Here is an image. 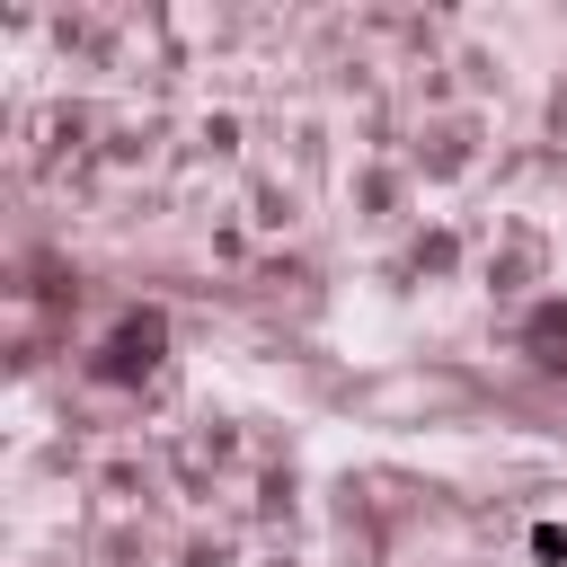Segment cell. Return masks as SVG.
<instances>
[{"instance_id": "3957f363", "label": "cell", "mask_w": 567, "mask_h": 567, "mask_svg": "<svg viewBox=\"0 0 567 567\" xmlns=\"http://www.w3.org/2000/svg\"><path fill=\"white\" fill-rule=\"evenodd\" d=\"M532 558L558 567V558H567V523H532Z\"/></svg>"}, {"instance_id": "7a4b0ae2", "label": "cell", "mask_w": 567, "mask_h": 567, "mask_svg": "<svg viewBox=\"0 0 567 567\" xmlns=\"http://www.w3.org/2000/svg\"><path fill=\"white\" fill-rule=\"evenodd\" d=\"M514 346H523V363H532V372L567 381V292L532 301V310H523V328H514Z\"/></svg>"}, {"instance_id": "6da1fadb", "label": "cell", "mask_w": 567, "mask_h": 567, "mask_svg": "<svg viewBox=\"0 0 567 567\" xmlns=\"http://www.w3.org/2000/svg\"><path fill=\"white\" fill-rule=\"evenodd\" d=\"M159 354H168V319H159V310H124V319L89 346V381L133 390V381H151V372H159Z\"/></svg>"}]
</instances>
